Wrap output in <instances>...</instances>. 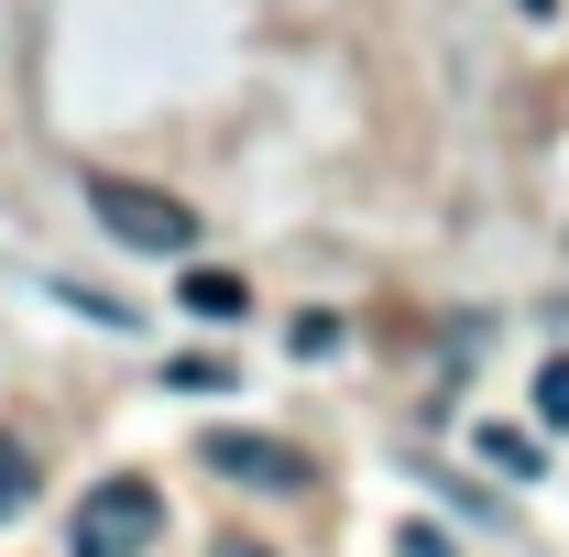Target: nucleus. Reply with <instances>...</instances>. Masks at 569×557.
<instances>
[{
    "instance_id": "obj_2",
    "label": "nucleus",
    "mask_w": 569,
    "mask_h": 557,
    "mask_svg": "<svg viewBox=\"0 0 569 557\" xmlns=\"http://www.w3.org/2000/svg\"><path fill=\"white\" fill-rule=\"evenodd\" d=\"M88 219L121 241V252H198V209L187 198H164V186H142V175H88Z\"/></svg>"
},
{
    "instance_id": "obj_8",
    "label": "nucleus",
    "mask_w": 569,
    "mask_h": 557,
    "mask_svg": "<svg viewBox=\"0 0 569 557\" xmlns=\"http://www.w3.org/2000/svg\"><path fill=\"white\" fill-rule=\"evenodd\" d=\"M164 383H176V394H230V361H209V350H198V361H164Z\"/></svg>"
},
{
    "instance_id": "obj_4",
    "label": "nucleus",
    "mask_w": 569,
    "mask_h": 557,
    "mask_svg": "<svg viewBox=\"0 0 569 557\" xmlns=\"http://www.w3.org/2000/svg\"><path fill=\"white\" fill-rule=\"evenodd\" d=\"M176 295H187V317H252V274H230V263H198Z\"/></svg>"
},
{
    "instance_id": "obj_7",
    "label": "nucleus",
    "mask_w": 569,
    "mask_h": 557,
    "mask_svg": "<svg viewBox=\"0 0 569 557\" xmlns=\"http://www.w3.org/2000/svg\"><path fill=\"white\" fill-rule=\"evenodd\" d=\"M340 340H351V328H340L329 306H307V317L284 328V350H296V361H340Z\"/></svg>"
},
{
    "instance_id": "obj_6",
    "label": "nucleus",
    "mask_w": 569,
    "mask_h": 557,
    "mask_svg": "<svg viewBox=\"0 0 569 557\" xmlns=\"http://www.w3.org/2000/svg\"><path fill=\"white\" fill-rule=\"evenodd\" d=\"M33 492H44V459H33L22 437H0V525H11V514H22Z\"/></svg>"
},
{
    "instance_id": "obj_10",
    "label": "nucleus",
    "mask_w": 569,
    "mask_h": 557,
    "mask_svg": "<svg viewBox=\"0 0 569 557\" xmlns=\"http://www.w3.org/2000/svg\"><path fill=\"white\" fill-rule=\"evenodd\" d=\"M219 557H274V547H252V536H219Z\"/></svg>"
},
{
    "instance_id": "obj_1",
    "label": "nucleus",
    "mask_w": 569,
    "mask_h": 557,
    "mask_svg": "<svg viewBox=\"0 0 569 557\" xmlns=\"http://www.w3.org/2000/svg\"><path fill=\"white\" fill-rule=\"evenodd\" d=\"M153 536H164V492L142 482V470H110L67 514V557H153Z\"/></svg>"
},
{
    "instance_id": "obj_11",
    "label": "nucleus",
    "mask_w": 569,
    "mask_h": 557,
    "mask_svg": "<svg viewBox=\"0 0 569 557\" xmlns=\"http://www.w3.org/2000/svg\"><path fill=\"white\" fill-rule=\"evenodd\" d=\"M526 11H548V0H526Z\"/></svg>"
},
{
    "instance_id": "obj_3",
    "label": "nucleus",
    "mask_w": 569,
    "mask_h": 557,
    "mask_svg": "<svg viewBox=\"0 0 569 557\" xmlns=\"http://www.w3.org/2000/svg\"><path fill=\"white\" fill-rule=\"evenodd\" d=\"M198 459H209L219 482H241V492H307V482H318V459H307V448H284V437H241V426L198 437Z\"/></svg>"
},
{
    "instance_id": "obj_9",
    "label": "nucleus",
    "mask_w": 569,
    "mask_h": 557,
    "mask_svg": "<svg viewBox=\"0 0 569 557\" xmlns=\"http://www.w3.org/2000/svg\"><path fill=\"white\" fill-rule=\"evenodd\" d=\"M537 416L569 426V361H548V372H537Z\"/></svg>"
},
{
    "instance_id": "obj_5",
    "label": "nucleus",
    "mask_w": 569,
    "mask_h": 557,
    "mask_svg": "<svg viewBox=\"0 0 569 557\" xmlns=\"http://www.w3.org/2000/svg\"><path fill=\"white\" fill-rule=\"evenodd\" d=\"M482 459H493L503 482H537V470H548V448H537L526 426H482Z\"/></svg>"
}]
</instances>
